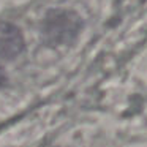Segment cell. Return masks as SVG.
Returning <instances> with one entry per match:
<instances>
[{
  "mask_svg": "<svg viewBox=\"0 0 147 147\" xmlns=\"http://www.w3.org/2000/svg\"><path fill=\"white\" fill-rule=\"evenodd\" d=\"M81 22L70 11H52L45 21V35L52 43H67L74 38Z\"/></svg>",
  "mask_w": 147,
  "mask_h": 147,
  "instance_id": "1",
  "label": "cell"
},
{
  "mask_svg": "<svg viewBox=\"0 0 147 147\" xmlns=\"http://www.w3.org/2000/svg\"><path fill=\"white\" fill-rule=\"evenodd\" d=\"M24 51V36L10 22H0V57L14 59Z\"/></svg>",
  "mask_w": 147,
  "mask_h": 147,
  "instance_id": "2",
  "label": "cell"
},
{
  "mask_svg": "<svg viewBox=\"0 0 147 147\" xmlns=\"http://www.w3.org/2000/svg\"><path fill=\"white\" fill-rule=\"evenodd\" d=\"M5 84V73H3V70H2V67H0V87Z\"/></svg>",
  "mask_w": 147,
  "mask_h": 147,
  "instance_id": "3",
  "label": "cell"
}]
</instances>
